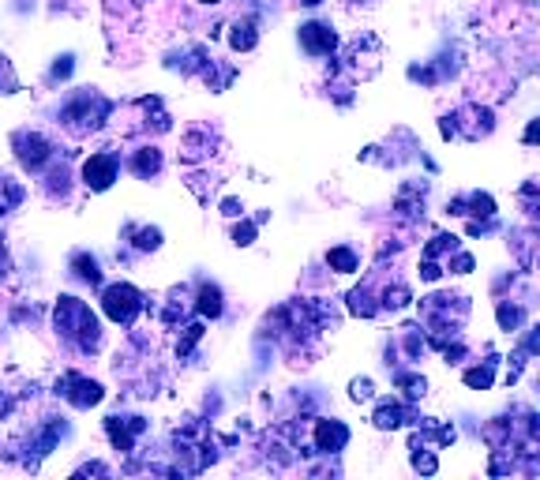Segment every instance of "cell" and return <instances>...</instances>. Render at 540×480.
Returning <instances> with one entry per match:
<instances>
[{
  "instance_id": "4316f807",
  "label": "cell",
  "mask_w": 540,
  "mask_h": 480,
  "mask_svg": "<svg viewBox=\"0 0 540 480\" xmlns=\"http://www.w3.org/2000/svg\"><path fill=\"white\" fill-rule=\"evenodd\" d=\"M349 398H353V401H372V398H375L372 379H353V383H349Z\"/></svg>"
},
{
  "instance_id": "f1b7e54d",
  "label": "cell",
  "mask_w": 540,
  "mask_h": 480,
  "mask_svg": "<svg viewBox=\"0 0 540 480\" xmlns=\"http://www.w3.org/2000/svg\"><path fill=\"white\" fill-rule=\"evenodd\" d=\"M222 207H225V211H222L225 218H237V214H244V207L237 203V199H225V203H222Z\"/></svg>"
},
{
  "instance_id": "5bb4252c",
  "label": "cell",
  "mask_w": 540,
  "mask_h": 480,
  "mask_svg": "<svg viewBox=\"0 0 540 480\" xmlns=\"http://www.w3.org/2000/svg\"><path fill=\"white\" fill-rule=\"evenodd\" d=\"M128 169H132L139 181H150V176L162 173V150H158V146H139V150H132V158H128Z\"/></svg>"
},
{
  "instance_id": "cb8c5ba5",
  "label": "cell",
  "mask_w": 540,
  "mask_h": 480,
  "mask_svg": "<svg viewBox=\"0 0 540 480\" xmlns=\"http://www.w3.org/2000/svg\"><path fill=\"white\" fill-rule=\"evenodd\" d=\"M19 90V80H15V68H12V61L0 53V94H15Z\"/></svg>"
},
{
  "instance_id": "6da1fadb",
  "label": "cell",
  "mask_w": 540,
  "mask_h": 480,
  "mask_svg": "<svg viewBox=\"0 0 540 480\" xmlns=\"http://www.w3.org/2000/svg\"><path fill=\"white\" fill-rule=\"evenodd\" d=\"M53 326H57L61 342L71 345L75 353H83V357L98 353V345H101V323H98V315L90 312L87 300H80V296H61V300H57Z\"/></svg>"
},
{
  "instance_id": "9a60e30c",
  "label": "cell",
  "mask_w": 540,
  "mask_h": 480,
  "mask_svg": "<svg viewBox=\"0 0 540 480\" xmlns=\"http://www.w3.org/2000/svg\"><path fill=\"white\" fill-rule=\"evenodd\" d=\"M195 312H199L203 319H218V315L225 312L222 289H218L214 282H199V289H195Z\"/></svg>"
},
{
  "instance_id": "83f0119b",
  "label": "cell",
  "mask_w": 540,
  "mask_h": 480,
  "mask_svg": "<svg viewBox=\"0 0 540 480\" xmlns=\"http://www.w3.org/2000/svg\"><path fill=\"white\" fill-rule=\"evenodd\" d=\"M71 68H75V61H71V57H57L53 71H49V80H68V75H71Z\"/></svg>"
},
{
  "instance_id": "484cf974",
  "label": "cell",
  "mask_w": 540,
  "mask_h": 480,
  "mask_svg": "<svg viewBox=\"0 0 540 480\" xmlns=\"http://www.w3.org/2000/svg\"><path fill=\"white\" fill-rule=\"evenodd\" d=\"M185 342H176V357H188V353H192V345L203 338V323H192V326H185Z\"/></svg>"
},
{
  "instance_id": "9c48e42d",
  "label": "cell",
  "mask_w": 540,
  "mask_h": 480,
  "mask_svg": "<svg viewBox=\"0 0 540 480\" xmlns=\"http://www.w3.org/2000/svg\"><path fill=\"white\" fill-rule=\"evenodd\" d=\"M312 443L319 454H342L349 447V424L346 420H334V417H323L312 424Z\"/></svg>"
},
{
  "instance_id": "4fadbf2b",
  "label": "cell",
  "mask_w": 540,
  "mask_h": 480,
  "mask_svg": "<svg viewBox=\"0 0 540 480\" xmlns=\"http://www.w3.org/2000/svg\"><path fill=\"white\" fill-rule=\"evenodd\" d=\"M346 305H349V312L360 315V319H375V315H379V293H375L372 282H360L356 289H349Z\"/></svg>"
},
{
  "instance_id": "44dd1931",
  "label": "cell",
  "mask_w": 540,
  "mask_h": 480,
  "mask_svg": "<svg viewBox=\"0 0 540 480\" xmlns=\"http://www.w3.org/2000/svg\"><path fill=\"white\" fill-rule=\"evenodd\" d=\"M23 195H27V192H23L19 181H12V176H0V218L12 214L23 203Z\"/></svg>"
},
{
  "instance_id": "8fae6325",
  "label": "cell",
  "mask_w": 540,
  "mask_h": 480,
  "mask_svg": "<svg viewBox=\"0 0 540 480\" xmlns=\"http://www.w3.org/2000/svg\"><path fill=\"white\" fill-rule=\"evenodd\" d=\"M372 424L379 428V432H398L402 424H417V409L402 398H383L375 406V413H372Z\"/></svg>"
},
{
  "instance_id": "d4e9b609",
  "label": "cell",
  "mask_w": 540,
  "mask_h": 480,
  "mask_svg": "<svg viewBox=\"0 0 540 480\" xmlns=\"http://www.w3.org/2000/svg\"><path fill=\"white\" fill-rule=\"evenodd\" d=\"M255 233H260V221H241L233 230V244L248 248V244H255Z\"/></svg>"
},
{
  "instance_id": "2e32d148",
  "label": "cell",
  "mask_w": 540,
  "mask_h": 480,
  "mask_svg": "<svg viewBox=\"0 0 540 480\" xmlns=\"http://www.w3.org/2000/svg\"><path fill=\"white\" fill-rule=\"evenodd\" d=\"M71 274L87 286H101V263L90 256V251H75L71 256Z\"/></svg>"
},
{
  "instance_id": "7a4b0ae2",
  "label": "cell",
  "mask_w": 540,
  "mask_h": 480,
  "mask_svg": "<svg viewBox=\"0 0 540 480\" xmlns=\"http://www.w3.org/2000/svg\"><path fill=\"white\" fill-rule=\"evenodd\" d=\"M109 113H113L109 98H101L98 90H75V94H68V102L61 106L57 120H61V128H64L68 136L83 139V136L98 132L101 124L109 120Z\"/></svg>"
},
{
  "instance_id": "e0dca14e",
  "label": "cell",
  "mask_w": 540,
  "mask_h": 480,
  "mask_svg": "<svg viewBox=\"0 0 540 480\" xmlns=\"http://www.w3.org/2000/svg\"><path fill=\"white\" fill-rule=\"evenodd\" d=\"M496 319L507 334H518V326L529 319V308L526 305H510V300H499V308H496Z\"/></svg>"
},
{
  "instance_id": "f546056e",
  "label": "cell",
  "mask_w": 540,
  "mask_h": 480,
  "mask_svg": "<svg viewBox=\"0 0 540 480\" xmlns=\"http://www.w3.org/2000/svg\"><path fill=\"white\" fill-rule=\"evenodd\" d=\"M300 5H308V8H316V5H323V0H300Z\"/></svg>"
},
{
  "instance_id": "7402d4cb",
  "label": "cell",
  "mask_w": 540,
  "mask_h": 480,
  "mask_svg": "<svg viewBox=\"0 0 540 480\" xmlns=\"http://www.w3.org/2000/svg\"><path fill=\"white\" fill-rule=\"evenodd\" d=\"M255 42H260V31H255V23H233V34H229V45L237 49V53H248V49H255Z\"/></svg>"
},
{
  "instance_id": "4dcf8cb0",
  "label": "cell",
  "mask_w": 540,
  "mask_h": 480,
  "mask_svg": "<svg viewBox=\"0 0 540 480\" xmlns=\"http://www.w3.org/2000/svg\"><path fill=\"white\" fill-rule=\"evenodd\" d=\"M199 5H222V0H199Z\"/></svg>"
},
{
  "instance_id": "ffe728a7",
  "label": "cell",
  "mask_w": 540,
  "mask_h": 480,
  "mask_svg": "<svg viewBox=\"0 0 540 480\" xmlns=\"http://www.w3.org/2000/svg\"><path fill=\"white\" fill-rule=\"evenodd\" d=\"M124 237H132L136 251H154L162 244V230H154V225H128Z\"/></svg>"
},
{
  "instance_id": "30bf717a",
  "label": "cell",
  "mask_w": 540,
  "mask_h": 480,
  "mask_svg": "<svg viewBox=\"0 0 540 480\" xmlns=\"http://www.w3.org/2000/svg\"><path fill=\"white\" fill-rule=\"evenodd\" d=\"M297 38H300V49L308 57H330L334 49H338V34H334V27L330 23H319V19L304 23Z\"/></svg>"
},
{
  "instance_id": "ac0fdd59",
  "label": "cell",
  "mask_w": 540,
  "mask_h": 480,
  "mask_svg": "<svg viewBox=\"0 0 540 480\" xmlns=\"http://www.w3.org/2000/svg\"><path fill=\"white\" fill-rule=\"evenodd\" d=\"M327 267L338 270V274H353V270H360V256H356L349 244H338V248L327 251Z\"/></svg>"
},
{
  "instance_id": "8992f818",
  "label": "cell",
  "mask_w": 540,
  "mask_h": 480,
  "mask_svg": "<svg viewBox=\"0 0 540 480\" xmlns=\"http://www.w3.org/2000/svg\"><path fill=\"white\" fill-rule=\"evenodd\" d=\"M57 398H64L71 409H94V406H101V398H106V387L83 372H64L57 379Z\"/></svg>"
},
{
  "instance_id": "277c9868",
  "label": "cell",
  "mask_w": 540,
  "mask_h": 480,
  "mask_svg": "<svg viewBox=\"0 0 540 480\" xmlns=\"http://www.w3.org/2000/svg\"><path fill=\"white\" fill-rule=\"evenodd\" d=\"M101 312H106L117 326H132L147 312V296L132 282H113L101 289Z\"/></svg>"
},
{
  "instance_id": "3957f363",
  "label": "cell",
  "mask_w": 540,
  "mask_h": 480,
  "mask_svg": "<svg viewBox=\"0 0 540 480\" xmlns=\"http://www.w3.org/2000/svg\"><path fill=\"white\" fill-rule=\"evenodd\" d=\"M440 128H443V139L477 143V139H484V136H492L496 117H492V109L480 106V102H466V106H458L454 113H447Z\"/></svg>"
},
{
  "instance_id": "7c38bea8",
  "label": "cell",
  "mask_w": 540,
  "mask_h": 480,
  "mask_svg": "<svg viewBox=\"0 0 540 480\" xmlns=\"http://www.w3.org/2000/svg\"><path fill=\"white\" fill-rule=\"evenodd\" d=\"M447 214L454 218H469V221H480V218H496V199L484 195V192H461L447 203Z\"/></svg>"
},
{
  "instance_id": "603a6c76",
  "label": "cell",
  "mask_w": 540,
  "mask_h": 480,
  "mask_svg": "<svg viewBox=\"0 0 540 480\" xmlns=\"http://www.w3.org/2000/svg\"><path fill=\"white\" fill-rule=\"evenodd\" d=\"M394 383L402 387V394H405V401H417V398H424V375H409V372H394Z\"/></svg>"
},
{
  "instance_id": "ba28073f",
  "label": "cell",
  "mask_w": 540,
  "mask_h": 480,
  "mask_svg": "<svg viewBox=\"0 0 540 480\" xmlns=\"http://www.w3.org/2000/svg\"><path fill=\"white\" fill-rule=\"evenodd\" d=\"M147 420L143 417H136V413H113V417H106V436H109V443L120 450V454H132V447H136V439L139 436H147Z\"/></svg>"
},
{
  "instance_id": "d6986e66",
  "label": "cell",
  "mask_w": 540,
  "mask_h": 480,
  "mask_svg": "<svg viewBox=\"0 0 540 480\" xmlns=\"http://www.w3.org/2000/svg\"><path fill=\"white\" fill-rule=\"evenodd\" d=\"M496 368H499V361H484L477 368H466L461 379H466V387H473V391H488L496 383Z\"/></svg>"
},
{
  "instance_id": "52a82bcc",
  "label": "cell",
  "mask_w": 540,
  "mask_h": 480,
  "mask_svg": "<svg viewBox=\"0 0 540 480\" xmlns=\"http://www.w3.org/2000/svg\"><path fill=\"white\" fill-rule=\"evenodd\" d=\"M120 176V155L117 150H98L83 162V184L90 192H109L113 181Z\"/></svg>"
},
{
  "instance_id": "5b68a950",
  "label": "cell",
  "mask_w": 540,
  "mask_h": 480,
  "mask_svg": "<svg viewBox=\"0 0 540 480\" xmlns=\"http://www.w3.org/2000/svg\"><path fill=\"white\" fill-rule=\"evenodd\" d=\"M12 150H15L19 165L27 169V173H34V176L45 173L49 165H53V158H57L53 139H45L42 132H31V128H23V132L12 136Z\"/></svg>"
}]
</instances>
